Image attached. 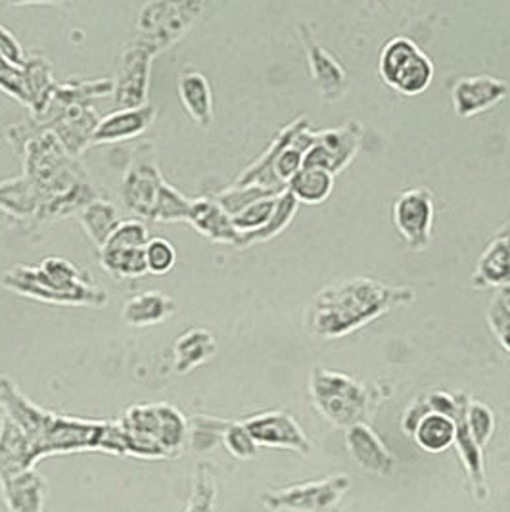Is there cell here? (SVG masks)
Returning <instances> with one entry per match:
<instances>
[{
    "label": "cell",
    "instance_id": "1",
    "mask_svg": "<svg viewBox=\"0 0 510 512\" xmlns=\"http://www.w3.org/2000/svg\"><path fill=\"white\" fill-rule=\"evenodd\" d=\"M0 405L24 432L33 459L79 451H104L123 457V434L117 420H85L52 413L35 405L8 378L0 376Z\"/></svg>",
    "mask_w": 510,
    "mask_h": 512
},
{
    "label": "cell",
    "instance_id": "2",
    "mask_svg": "<svg viewBox=\"0 0 510 512\" xmlns=\"http://www.w3.org/2000/svg\"><path fill=\"white\" fill-rule=\"evenodd\" d=\"M411 302H415L411 286L386 284L371 277L336 280L313 298L307 326L315 338L338 340Z\"/></svg>",
    "mask_w": 510,
    "mask_h": 512
},
{
    "label": "cell",
    "instance_id": "3",
    "mask_svg": "<svg viewBox=\"0 0 510 512\" xmlns=\"http://www.w3.org/2000/svg\"><path fill=\"white\" fill-rule=\"evenodd\" d=\"M0 284L41 302L94 307L108 302L106 292L94 284L89 273L64 257H45L39 265H18L2 275Z\"/></svg>",
    "mask_w": 510,
    "mask_h": 512
},
{
    "label": "cell",
    "instance_id": "4",
    "mask_svg": "<svg viewBox=\"0 0 510 512\" xmlns=\"http://www.w3.org/2000/svg\"><path fill=\"white\" fill-rule=\"evenodd\" d=\"M117 422L125 436L127 457L163 461L183 453L188 438V420L169 403L133 405Z\"/></svg>",
    "mask_w": 510,
    "mask_h": 512
},
{
    "label": "cell",
    "instance_id": "5",
    "mask_svg": "<svg viewBox=\"0 0 510 512\" xmlns=\"http://www.w3.org/2000/svg\"><path fill=\"white\" fill-rule=\"evenodd\" d=\"M309 394L315 409L328 422L351 428L367 422L374 411V396L369 386L323 367H315L309 376Z\"/></svg>",
    "mask_w": 510,
    "mask_h": 512
},
{
    "label": "cell",
    "instance_id": "6",
    "mask_svg": "<svg viewBox=\"0 0 510 512\" xmlns=\"http://www.w3.org/2000/svg\"><path fill=\"white\" fill-rule=\"evenodd\" d=\"M378 73L382 81L403 96L426 93L434 81V62L409 37L390 39L378 58Z\"/></svg>",
    "mask_w": 510,
    "mask_h": 512
},
{
    "label": "cell",
    "instance_id": "7",
    "mask_svg": "<svg viewBox=\"0 0 510 512\" xmlns=\"http://www.w3.org/2000/svg\"><path fill=\"white\" fill-rule=\"evenodd\" d=\"M351 489L348 474H332L286 488L267 489L261 503L271 512H342L340 503Z\"/></svg>",
    "mask_w": 510,
    "mask_h": 512
},
{
    "label": "cell",
    "instance_id": "8",
    "mask_svg": "<svg viewBox=\"0 0 510 512\" xmlns=\"http://www.w3.org/2000/svg\"><path fill=\"white\" fill-rule=\"evenodd\" d=\"M202 8V2H148L139 12L135 41L158 56L185 35Z\"/></svg>",
    "mask_w": 510,
    "mask_h": 512
},
{
    "label": "cell",
    "instance_id": "9",
    "mask_svg": "<svg viewBox=\"0 0 510 512\" xmlns=\"http://www.w3.org/2000/svg\"><path fill=\"white\" fill-rule=\"evenodd\" d=\"M150 240L139 219H125L100 250V265L114 279H139L148 273L144 246Z\"/></svg>",
    "mask_w": 510,
    "mask_h": 512
},
{
    "label": "cell",
    "instance_id": "10",
    "mask_svg": "<svg viewBox=\"0 0 510 512\" xmlns=\"http://www.w3.org/2000/svg\"><path fill=\"white\" fill-rule=\"evenodd\" d=\"M163 183L165 181L156 163L154 146L142 144L135 150V156L121 179V198L125 208L142 219L152 221Z\"/></svg>",
    "mask_w": 510,
    "mask_h": 512
},
{
    "label": "cell",
    "instance_id": "11",
    "mask_svg": "<svg viewBox=\"0 0 510 512\" xmlns=\"http://www.w3.org/2000/svg\"><path fill=\"white\" fill-rule=\"evenodd\" d=\"M363 125L359 119H348L344 125L317 131L313 146L305 152L303 167H319L334 177L342 173L359 154Z\"/></svg>",
    "mask_w": 510,
    "mask_h": 512
},
{
    "label": "cell",
    "instance_id": "12",
    "mask_svg": "<svg viewBox=\"0 0 510 512\" xmlns=\"http://www.w3.org/2000/svg\"><path fill=\"white\" fill-rule=\"evenodd\" d=\"M434 194L428 188H409L394 202V225L413 252H422L432 242Z\"/></svg>",
    "mask_w": 510,
    "mask_h": 512
},
{
    "label": "cell",
    "instance_id": "13",
    "mask_svg": "<svg viewBox=\"0 0 510 512\" xmlns=\"http://www.w3.org/2000/svg\"><path fill=\"white\" fill-rule=\"evenodd\" d=\"M154 54L137 41L125 48L121 66L114 81V98L117 110L142 108L148 104V87Z\"/></svg>",
    "mask_w": 510,
    "mask_h": 512
},
{
    "label": "cell",
    "instance_id": "14",
    "mask_svg": "<svg viewBox=\"0 0 510 512\" xmlns=\"http://www.w3.org/2000/svg\"><path fill=\"white\" fill-rule=\"evenodd\" d=\"M257 447L288 449L300 455L311 453V442L300 422L284 411H265L242 420Z\"/></svg>",
    "mask_w": 510,
    "mask_h": 512
},
{
    "label": "cell",
    "instance_id": "15",
    "mask_svg": "<svg viewBox=\"0 0 510 512\" xmlns=\"http://www.w3.org/2000/svg\"><path fill=\"white\" fill-rule=\"evenodd\" d=\"M298 29L307 54L309 71L321 98L325 102H338L348 91V71L344 70V66L325 47L319 45L309 25L300 24Z\"/></svg>",
    "mask_w": 510,
    "mask_h": 512
},
{
    "label": "cell",
    "instance_id": "16",
    "mask_svg": "<svg viewBox=\"0 0 510 512\" xmlns=\"http://www.w3.org/2000/svg\"><path fill=\"white\" fill-rule=\"evenodd\" d=\"M509 94V85L493 75H472L459 79L451 89L453 110L459 117L478 116L501 104Z\"/></svg>",
    "mask_w": 510,
    "mask_h": 512
},
{
    "label": "cell",
    "instance_id": "17",
    "mask_svg": "<svg viewBox=\"0 0 510 512\" xmlns=\"http://www.w3.org/2000/svg\"><path fill=\"white\" fill-rule=\"evenodd\" d=\"M305 127H311L309 117L305 116L298 117V119L290 121L286 127H282L279 131V135L269 144V148H267L252 165H248V167L240 173V177L234 181L232 187H250V185H257V187L267 188V190H273V192L282 194V192L286 190V187L280 185L279 179L275 177L273 165H275V160L279 158L280 152H282Z\"/></svg>",
    "mask_w": 510,
    "mask_h": 512
},
{
    "label": "cell",
    "instance_id": "18",
    "mask_svg": "<svg viewBox=\"0 0 510 512\" xmlns=\"http://www.w3.org/2000/svg\"><path fill=\"white\" fill-rule=\"evenodd\" d=\"M470 403V396L459 392V407L455 413V447L464 470L470 480V488L478 501H486L489 495L486 478V463H484V449L474 442L468 424H466V407Z\"/></svg>",
    "mask_w": 510,
    "mask_h": 512
},
{
    "label": "cell",
    "instance_id": "19",
    "mask_svg": "<svg viewBox=\"0 0 510 512\" xmlns=\"http://www.w3.org/2000/svg\"><path fill=\"white\" fill-rule=\"evenodd\" d=\"M346 447L351 459L365 472L374 476H390L394 472L392 451L378 438L367 422L355 424L346 430Z\"/></svg>",
    "mask_w": 510,
    "mask_h": 512
},
{
    "label": "cell",
    "instance_id": "20",
    "mask_svg": "<svg viewBox=\"0 0 510 512\" xmlns=\"http://www.w3.org/2000/svg\"><path fill=\"white\" fill-rule=\"evenodd\" d=\"M0 491L8 512H45L48 484L37 468L0 478Z\"/></svg>",
    "mask_w": 510,
    "mask_h": 512
},
{
    "label": "cell",
    "instance_id": "21",
    "mask_svg": "<svg viewBox=\"0 0 510 512\" xmlns=\"http://www.w3.org/2000/svg\"><path fill=\"white\" fill-rule=\"evenodd\" d=\"M156 119V108L146 104L142 108L116 110L100 117L94 127L93 144H112L123 140L137 139Z\"/></svg>",
    "mask_w": 510,
    "mask_h": 512
},
{
    "label": "cell",
    "instance_id": "22",
    "mask_svg": "<svg viewBox=\"0 0 510 512\" xmlns=\"http://www.w3.org/2000/svg\"><path fill=\"white\" fill-rule=\"evenodd\" d=\"M194 231L209 238L217 244L238 246L240 234L232 225L231 215L221 208L215 196H200L194 198L186 219Z\"/></svg>",
    "mask_w": 510,
    "mask_h": 512
},
{
    "label": "cell",
    "instance_id": "23",
    "mask_svg": "<svg viewBox=\"0 0 510 512\" xmlns=\"http://www.w3.org/2000/svg\"><path fill=\"white\" fill-rule=\"evenodd\" d=\"M474 288H510V225L501 229L478 257L472 275Z\"/></svg>",
    "mask_w": 510,
    "mask_h": 512
},
{
    "label": "cell",
    "instance_id": "24",
    "mask_svg": "<svg viewBox=\"0 0 510 512\" xmlns=\"http://www.w3.org/2000/svg\"><path fill=\"white\" fill-rule=\"evenodd\" d=\"M177 311V303L160 290H148L129 298L123 309L121 319L129 326L160 325Z\"/></svg>",
    "mask_w": 510,
    "mask_h": 512
},
{
    "label": "cell",
    "instance_id": "25",
    "mask_svg": "<svg viewBox=\"0 0 510 512\" xmlns=\"http://www.w3.org/2000/svg\"><path fill=\"white\" fill-rule=\"evenodd\" d=\"M217 351V342L206 328H190L173 344V369L177 374L192 373L208 363Z\"/></svg>",
    "mask_w": 510,
    "mask_h": 512
},
{
    "label": "cell",
    "instance_id": "26",
    "mask_svg": "<svg viewBox=\"0 0 510 512\" xmlns=\"http://www.w3.org/2000/svg\"><path fill=\"white\" fill-rule=\"evenodd\" d=\"M179 98L188 116L204 129L211 127L213 93L208 77L202 71L186 70L179 75Z\"/></svg>",
    "mask_w": 510,
    "mask_h": 512
},
{
    "label": "cell",
    "instance_id": "27",
    "mask_svg": "<svg viewBox=\"0 0 510 512\" xmlns=\"http://www.w3.org/2000/svg\"><path fill=\"white\" fill-rule=\"evenodd\" d=\"M35 459L29 442L18 424L6 417V426L0 438V478L16 476L25 470L35 468Z\"/></svg>",
    "mask_w": 510,
    "mask_h": 512
},
{
    "label": "cell",
    "instance_id": "28",
    "mask_svg": "<svg viewBox=\"0 0 510 512\" xmlns=\"http://www.w3.org/2000/svg\"><path fill=\"white\" fill-rule=\"evenodd\" d=\"M79 223L100 252L106 240L110 238V234L116 231L121 219L112 202L104 198H94L93 202H89L83 210L79 211Z\"/></svg>",
    "mask_w": 510,
    "mask_h": 512
},
{
    "label": "cell",
    "instance_id": "29",
    "mask_svg": "<svg viewBox=\"0 0 510 512\" xmlns=\"http://www.w3.org/2000/svg\"><path fill=\"white\" fill-rule=\"evenodd\" d=\"M334 190V175L319 167H303L302 171L288 183V192L300 202L317 206L328 200Z\"/></svg>",
    "mask_w": 510,
    "mask_h": 512
},
{
    "label": "cell",
    "instance_id": "30",
    "mask_svg": "<svg viewBox=\"0 0 510 512\" xmlns=\"http://www.w3.org/2000/svg\"><path fill=\"white\" fill-rule=\"evenodd\" d=\"M411 438L426 453H443L455 443V420L430 411Z\"/></svg>",
    "mask_w": 510,
    "mask_h": 512
},
{
    "label": "cell",
    "instance_id": "31",
    "mask_svg": "<svg viewBox=\"0 0 510 512\" xmlns=\"http://www.w3.org/2000/svg\"><path fill=\"white\" fill-rule=\"evenodd\" d=\"M39 196L31 181L22 175L0 183V208L16 217H33L39 213Z\"/></svg>",
    "mask_w": 510,
    "mask_h": 512
},
{
    "label": "cell",
    "instance_id": "32",
    "mask_svg": "<svg viewBox=\"0 0 510 512\" xmlns=\"http://www.w3.org/2000/svg\"><path fill=\"white\" fill-rule=\"evenodd\" d=\"M298 208H300V202H298V200L288 192V188H286V190L280 194L279 200H277V208H275V213H273L271 221H269L261 231H257V233L242 234L238 246H240V248H246V246L259 244V242H267V240L279 236V234L292 223V219H294L296 213H298Z\"/></svg>",
    "mask_w": 510,
    "mask_h": 512
},
{
    "label": "cell",
    "instance_id": "33",
    "mask_svg": "<svg viewBox=\"0 0 510 512\" xmlns=\"http://www.w3.org/2000/svg\"><path fill=\"white\" fill-rule=\"evenodd\" d=\"M185 512H217V482L209 463L196 468Z\"/></svg>",
    "mask_w": 510,
    "mask_h": 512
},
{
    "label": "cell",
    "instance_id": "34",
    "mask_svg": "<svg viewBox=\"0 0 510 512\" xmlns=\"http://www.w3.org/2000/svg\"><path fill=\"white\" fill-rule=\"evenodd\" d=\"M279 196L257 200L254 204H250L248 208H244V210L238 211L236 215H232V225H234V229L238 231V234L242 236V234H252L261 231L271 221L275 208H277Z\"/></svg>",
    "mask_w": 510,
    "mask_h": 512
},
{
    "label": "cell",
    "instance_id": "35",
    "mask_svg": "<svg viewBox=\"0 0 510 512\" xmlns=\"http://www.w3.org/2000/svg\"><path fill=\"white\" fill-rule=\"evenodd\" d=\"M487 325L499 344L510 353V288L495 290L487 307Z\"/></svg>",
    "mask_w": 510,
    "mask_h": 512
},
{
    "label": "cell",
    "instance_id": "36",
    "mask_svg": "<svg viewBox=\"0 0 510 512\" xmlns=\"http://www.w3.org/2000/svg\"><path fill=\"white\" fill-rule=\"evenodd\" d=\"M192 200L183 196L175 187H171L169 183H163L158 194V202L154 208L152 221H160V223H179L188 219V211H190Z\"/></svg>",
    "mask_w": 510,
    "mask_h": 512
},
{
    "label": "cell",
    "instance_id": "37",
    "mask_svg": "<svg viewBox=\"0 0 510 512\" xmlns=\"http://www.w3.org/2000/svg\"><path fill=\"white\" fill-rule=\"evenodd\" d=\"M227 424L229 420L225 419L204 417V415L192 417L188 420V438H190L192 449L208 451L211 447H215V443L221 442Z\"/></svg>",
    "mask_w": 510,
    "mask_h": 512
},
{
    "label": "cell",
    "instance_id": "38",
    "mask_svg": "<svg viewBox=\"0 0 510 512\" xmlns=\"http://www.w3.org/2000/svg\"><path fill=\"white\" fill-rule=\"evenodd\" d=\"M144 257H146V269L148 273L162 277L167 275L175 263H177V250L171 240L163 236H154L144 246Z\"/></svg>",
    "mask_w": 510,
    "mask_h": 512
},
{
    "label": "cell",
    "instance_id": "39",
    "mask_svg": "<svg viewBox=\"0 0 510 512\" xmlns=\"http://www.w3.org/2000/svg\"><path fill=\"white\" fill-rule=\"evenodd\" d=\"M271 196H279V192L257 187V185H250V187H229L227 190L215 194V200L232 217V215H236L238 211L248 208L250 204H254L257 200L271 198Z\"/></svg>",
    "mask_w": 510,
    "mask_h": 512
},
{
    "label": "cell",
    "instance_id": "40",
    "mask_svg": "<svg viewBox=\"0 0 510 512\" xmlns=\"http://www.w3.org/2000/svg\"><path fill=\"white\" fill-rule=\"evenodd\" d=\"M466 424H468V430H470L474 442L484 449L495 432L493 411L487 407L486 403L470 399V403L466 407Z\"/></svg>",
    "mask_w": 510,
    "mask_h": 512
},
{
    "label": "cell",
    "instance_id": "41",
    "mask_svg": "<svg viewBox=\"0 0 510 512\" xmlns=\"http://www.w3.org/2000/svg\"><path fill=\"white\" fill-rule=\"evenodd\" d=\"M223 445L227 447V451L234 455L240 461H250L257 455V443L254 438L250 436V432L246 430L242 420H229L223 438H221Z\"/></svg>",
    "mask_w": 510,
    "mask_h": 512
},
{
    "label": "cell",
    "instance_id": "42",
    "mask_svg": "<svg viewBox=\"0 0 510 512\" xmlns=\"http://www.w3.org/2000/svg\"><path fill=\"white\" fill-rule=\"evenodd\" d=\"M430 411H432V409H430L426 397H418V399H415V401L407 407V411H405V415H403V420H401L403 432H405L407 436H413L415 430H417L418 422L424 419Z\"/></svg>",
    "mask_w": 510,
    "mask_h": 512
},
{
    "label": "cell",
    "instance_id": "43",
    "mask_svg": "<svg viewBox=\"0 0 510 512\" xmlns=\"http://www.w3.org/2000/svg\"><path fill=\"white\" fill-rule=\"evenodd\" d=\"M4 426H6V411H4V409H2V405H0V438H2Z\"/></svg>",
    "mask_w": 510,
    "mask_h": 512
}]
</instances>
